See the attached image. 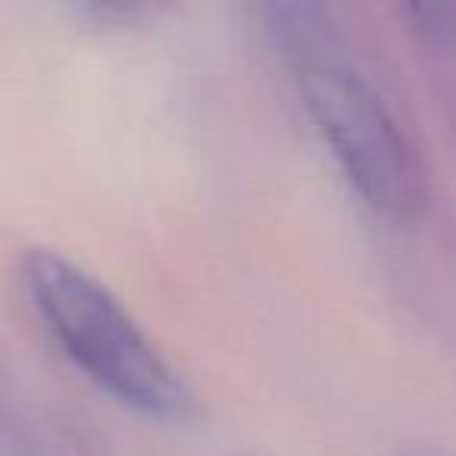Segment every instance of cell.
<instances>
[{"instance_id":"cell-1","label":"cell","mask_w":456,"mask_h":456,"mask_svg":"<svg viewBox=\"0 0 456 456\" xmlns=\"http://www.w3.org/2000/svg\"><path fill=\"white\" fill-rule=\"evenodd\" d=\"M266 35L350 188L379 216L412 219L425 203L422 159L354 57L335 10L310 0L269 4Z\"/></svg>"},{"instance_id":"cell-2","label":"cell","mask_w":456,"mask_h":456,"mask_svg":"<svg viewBox=\"0 0 456 456\" xmlns=\"http://www.w3.org/2000/svg\"><path fill=\"white\" fill-rule=\"evenodd\" d=\"M28 304L63 356L103 394L147 419H182L191 394L107 285L60 250L22 256Z\"/></svg>"},{"instance_id":"cell-3","label":"cell","mask_w":456,"mask_h":456,"mask_svg":"<svg viewBox=\"0 0 456 456\" xmlns=\"http://www.w3.org/2000/svg\"><path fill=\"white\" fill-rule=\"evenodd\" d=\"M403 13L412 20V28L425 35L435 45H447L450 35H453V20L456 7L450 0H422V4H410L403 7Z\"/></svg>"}]
</instances>
